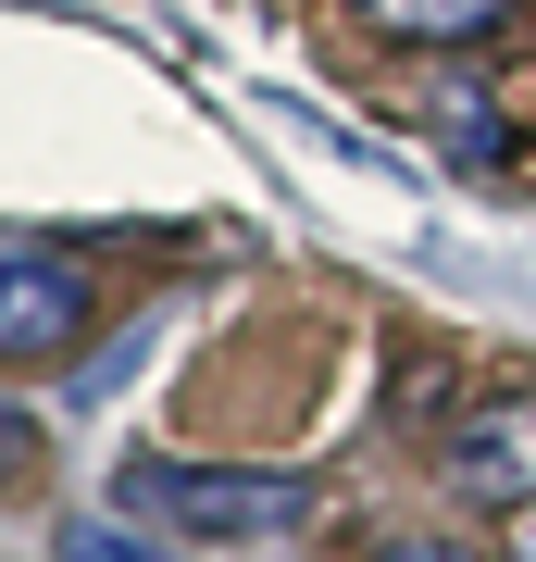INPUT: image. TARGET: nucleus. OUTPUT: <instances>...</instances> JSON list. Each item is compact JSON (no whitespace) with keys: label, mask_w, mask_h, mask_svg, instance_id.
Listing matches in <instances>:
<instances>
[{"label":"nucleus","mask_w":536,"mask_h":562,"mask_svg":"<svg viewBox=\"0 0 536 562\" xmlns=\"http://www.w3.org/2000/svg\"><path fill=\"white\" fill-rule=\"evenodd\" d=\"M387 50H487L512 25V0H350Z\"/></svg>","instance_id":"20e7f679"},{"label":"nucleus","mask_w":536,"mask_h":562,"mask_svg":"<svg viewBox=\"0 0 536 562\" xmlns=\"http://www.w3.org/2000/svg\"><path fill=\"white\" fill-rule=\"evenodd\" d=\"M25 475H38V425L0 401V487H25Z\"/></svg>","instance_id":"0eeeda50"},{"label":"nucleus","mask_w":536,"mask_h":562,"mask_svg":"<svg viewBox=\"0 0 536 562\" xmlns=\"http://www.w3.org/2000/svg\"><path fill=\"white\" fill-rule=\"evenodd\" d=\"M362 562H475L461 538H387V550H362Z\"/></svg>","instance_id":"6e6552de"},{"label":"nucleus","mask_w":536,"mask_h":562,"mask_svg":"<svg viewBox=\"0 0 536 562\" xmlns=\"http://www.w3.org/2000/svg\"><path fill=\"white\" fill-rule=\"evenodd\" d=\"M449 487L475 513H536V387H499V401H475L449 425Z\"/></svg>","instance_id":"f03ea898"},{"label":"nucleus","mask_w":536,"mask_h":562,"mask_svg":"<svg viewBox=\"0 0 536 562\" xmlns=\"http://www.w3.org/2000/svg\"><path fill=\"white\" fill-rule=\"evenodd\" d=\"M512 562H536V513H524V550H512Z\"/></svg>","instance_id":"1a4fd4ad"},{"label":"nucleus","mask_w":536,"mask_h":562,"mask_svg":"<svg viewBox=\"0 0 536 562\" xmlns=\"http://www.w3.org/2000/svg\"><path fill=\"white\" fill-rule=\"evenodd\" d=\"M113 501L138 525H162V538H287V525L312 513V487L262 475V462H175V450H150V462L113 475Z\"/></svg>","instance_id":"f257e3e1"},{"label":"nucleus","mask_w":536,"mask_h":562,"mask_svg":"<svg viewBox=\"0 0 536 562\" xmlns=\"http://www.w3.org/2000/svg\"><path fill=\"white\" fill-rule=\"evenodd\" d=\"M62 562H175V550H162V538H138V525L76 513V525H62Z\"/></svg>","instance_id":"423d86ee"},{"label":"nucleus","mask_w":536,"mask_h":562,"mask_svg":"<svg viewBox=\"0 0 536 562\" xmlns=\"http://www.w3.org/2000/svg\"><path fill=\"white\" fill-rule=\"evenodd\" d=\"M88 276L76 262H50V250H0V362H62V350H88Z\"/></svg>","instance_id":"7ed1b4c3"},{"label":"nucleus","mask_w":536,"mask_h":562,"mask_svg":"<svg viewBox=\"0 0 536 562\" xmlns=\"http://www.w3.org/2000/svg\"><path fill=\"white\" fill-rule=\"evenodd\" d=\"M424 138H437L449 162H475V176H499V162H512V113H499L487 88L437 76V88H424Z\"/></svg>","instance_id":"39448f33"}]
</instances>
